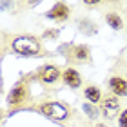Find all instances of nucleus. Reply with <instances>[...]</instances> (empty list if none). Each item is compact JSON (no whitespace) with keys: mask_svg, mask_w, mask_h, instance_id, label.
I'll list each match as a JSON object with an SVG mask.
<instances>
[{"mask_svg":"<svg viewBox=\"0 0 127 127\" xmlns=\"http://www.w3.org/2000/svg\"><path fill=\"white\" fill-rule=\"evenodd\" d=\"M11 49H13L16 55H22V56H38L42 53L40 42L34 36H29V34H22V36L13 38Z\"/></svg>","mask_w":127,"mask_h":127,"instance_id":"nucleus-1","label":"nucleus"},{"mask_svg":"<svg viewBox=\"0 0 127 127\" xmlns=\"http://www.w3.org/2000/svg\"><path fill=\"white\" fill-rule=\"evenodd\" d=\"M38 109H40V113L45 114L47 118L58 120V122H62V120H65V118L69 116V109L64 105V103H60V102H47V103H42Z\"/></svg>","mask_w":127,"mask_h":127,"instance_id":"nucleus-2","label":"nucleus"},{"mask_svg":"<svg viewBox=\"0 0 127 127\" xmlns=\"http://www.w3.org/2000/svg\"><path fill=\"white\" fill-rule=\"evenodd\" d=\"M102 114L105 116L107 120H114L116 116H120V100H118V96H114V95H107V96H103V100H102Z\"/></svg>","mask_w":127,"mask_h":127,"instance_id":"nucleus-3","label":"nucleus"},{"mask_svg":"<svg viewBox=\"0 0 127 127\" xmlns=\"http://www.w3.org/2000/svg\"><path fill=\"white\" fill-rule=\"evenodd\" d=\"M58 78H60V69L56 65L47 64V65H44V67L38 69V80L44 85H53V84L58 82Z\"/></svg>","mask_w":127,"mask_h":127,"instance_id":"nucleus-4","label":"nucleus"},{"mask_svg":"<svg viewBox=\"0 0 127 127\" xmlns=\"http://www.w3.org/2000/svg\"><path fill=\"white\" fill-rule=\"evenodd\" d=\"M27 95H29V91H27L26 84H24V82H18V84L13 87V91L9 93L7 102L11 103V105H16V103H22L24 100H27Z\"/></svg>","mask_w":127,"mask_h":127,"instance_id":"nucleus-5","label":"nucleus"},{"mask_svg":"<svg viewBox=\"0 0 127 127\" xmlns=\"http://www.w3.org/2000/svg\"><path fill=\"white\" fill-rule=\"evenodd\" d=\"M62 80H64V84H65L67 87H71V89H78L80 85H82V76H80V73L73 67H67L65 71L62 73Z\"/></svg>","mask_w":127,"mask_h":127,"instance_id":"nucleus-6","label":"nucleus"},{"mask_svg":"<svg viewBox=\"0 0 127 127\" xmlns=\"http://www.w3.org/2000/svg\"><path fill=\"white\" fill-rule=\"evenodd\" d=\"M109 91L114 96H127V80L122 76H111L109 78Z\"/></svg>","mask_w":127,"mask_h":127,"instance_id":"nucleus-7","label":"nucleus"},{"mask_svg":"<svg viewBox=\"0 0 127 127\" xmlns=\"http://www.w3.org/2000/svg\"><path fill=\"white\" fill-rule=\"evenodd\" d=\"M45 16L51 18V20H56V22H64V20H67V16H69V7L64 2H58L47 11Z\"/></svg>","mask_w":127,"mask_h":127,"instance_id":"nucleus-8","label":"nucleus"},{"mask_svg":"<svg viewBox=\"0 0 127 127\" xmlns=\"http://www.w3.org/2000/svg\"><path fill=\"white\" fill-rule=\"evenodd\" d=\"M71 56H73V60H74V62L85 64V62H89V60H91V51H89L87 45H74Z\"/></svg>","mask_w":127,"mask_h":127,"instance_id":"nucleus-9","label":"nucleus"},{"mask_svg":"<svg viewBox=\"0 0 127 127\" xmlns=\"http://www.w3.org/2000/svg\"><path fill=\"white\" fill-rule=\"evenodd\" d=\"M84 98L85 100H89L91 103H100V100H103L102 98V91L96 87V85H87L84 91Z\"/></svg>","mask_w":127,"mask_h":127,"instance_id":"nucleus-10","label":"nucleus"},{"mask_svg":"<svg viewBox=\"0 0 127 127\" xmlns=\"http://www.w3.org/2000/svg\"><path fill=\"white\" fill-rule=\"evenodd\" d=\"M105 22L109 24V27H113L114 31L122 29V18H120V15H116V13H107L105 15Z\"/></svg>","mask_w":127,"mask_h":127,"instance_id":"nucleus-11","label":"nucleus"},{"mask_svg":"<svg viewBox=\"0 0 127 127\" xmlns=\"http://www.w3.org/2000/svg\"><path fill=\"white\" fill-rule=\"evenodd\" d=\"M118 127H127V109H124L118 116Z\"/></svg>","mask_w":127,"mask_h":127,"instance_id":"nucleus-12","label":"nucleus"},{"mask_svg":"<svg viewBox=\"0 0 127 127\" xmlns=\"http://www.w3.org/2000/svg\"><path fill=\"white\" fill-rule=\"evenodd\" d=\"M95 127H107V125H105V124H96Z\"/></svg>","mask_w":127,"mask_h":127,"instance_id":"nucleus-13","label":"nucleus"}]
</instances>
